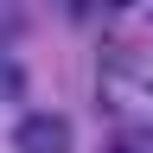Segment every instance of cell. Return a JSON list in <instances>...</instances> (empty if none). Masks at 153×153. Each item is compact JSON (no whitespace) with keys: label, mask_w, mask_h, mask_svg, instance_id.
I'll list each match as a JSON object with an SVG mask.
<instances>
[{"label":"cell","mask_w":153,"mask_h":153,"mask_svg":"<svg viewBox=\"0 0 153 153\" xmlns=\"http://www.w3.org/2000/svg\"><path fill=\"white\" fill-rule=\"evenodd\" d=\"M13 153H70V121H64V115H51V108L19 115V128H13Z\"/></svg>","instance_id":"6da1fadb"},{"label":"cell","mask_w":153,"mask_h":153,"mask_svg":"<svg viewBox=\"0 0 153 153\" xmlns=\"http://www.w3.org/2000/svg\"><path fill=\"white\" fill-rule=\"evenodd\" d=\"M64 7H83V0H64Z\"/></svg>","instance_id":"3957f363"},{"label":"cell","mask_w":153,"mask_h":153,"mask_svg":"<svg viewBox=\"0 0 153 153\" xmlns=\"http://www.w3.org/2000/svg\"><path fill=\"white\" fill-rule=\"evenodd\" d=\"M19 89H26V70H19V64H7V57H0V96H19Z\"/></svg>","instance_id":"7a4b0ae2"},{"label":"cell","mask_w":153,"mask_h":153,"mask_svg":"<svg viewBox=\"0 0 153 153\" xmlns=\"http://www.w3.org/2000/svg\"><path fill=\"white\" fill-rule=\"evenodd\" d=\"M115 7H128V0H115Z\"/></svg>","instance_id":"277c9868"}]
</instances>
